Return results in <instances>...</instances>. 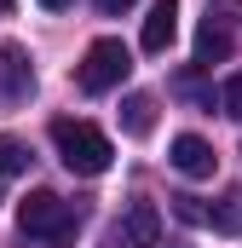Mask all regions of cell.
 I'll use <instances>...</instances> for the list:
<instances>
[{
    "label": "cell",
    "mask_w": 242,
    "mask_h": 248,
    "mask_svg": "<svg viewBox=\"0 0 242 248\" xmlns=\"http://www.w3.org/2000/svg\"><path fill=\"white\" fill-rule=\"evenodd\" d=\"M0 12H12V0H0Z\"/></svg>",
    "instance_id": "15"
},
{
    "label": "cell",
    "mask_w": 242,
    "mask_h": 248,
    "mask_svg": "<svg viewBox=\"0 0 242 248\" xmlns=\"http://www.w3.org/2000/svg\"><path fill=\"white\" fill-rule=\"evenodd\" d=\"M23 168H29V150H23L12 133H0V179H6V173H23Z\"/></svg>",
    "instance_id": "10"
},
{
    "label": "cell",
    "mask_w": 242,
    "mask_h": 248,
    "mask_svg": "<svg viewBox=\"0 0 242 248\" xmlns=\"http://www.w3.org/2000/svg\"><path fill=\"white\" fill-rule=\"evenodd\" d=\"M167 162L179 168L184 179H213V162H219V156H213V144H208V139L179 133V139H173V150H167Z\"/></svg>",
    "instance_id": "5"
},
{
    "label": "cell",
    "mask_w": 242,
    "mask_h": 248,
    "mask_svg": "<svg viewBox=\"0 0 242 248\" xmlns=\"http://www.w3.org/2000/svg\"><path fill=\"white\" fill-rule=\"evenodd\" d=\"M75 208L52 196V190H29L23 196V208H17V231L29 237V243H46V248H69L75 243Z\"/></svg>",
    "instance_id": "2"
},
{
    "label": "cell",
    "mask_w": 242,
    "mask_h": 248,
    "mask_svg": "<svg viewBox=\"0 0 242 248\" xmlns=\"http://www.w3.org/2000/svg\"><path fill=\"white\" fill-rule=\"evenodd\" d=\"M63 6H69V0H41V12H63Z\"/></svg>",
    "instance_id": "14"
},
{
    "label": "cell",
    "mask_w": 242,
    "mask_h": 248,
    "mask_svg": "<svg viewBox=\"0 0 242 248\" xmlns=\"http://www.w3.org/2000/svg\"><path fill=\"white\" fill-rule=\"evenodd\" d=\"M173 35H179V0H156V6H150V17H144L138 46H144V52H167V46H173Z\"/></svg>",
    "instance_id": "7"
},
{
    "label": "cell",
    "mask_w": 242,
    "mask_h": 248,
    "mask_svg": "<svg viewBox=\"0 0 242 248\" xmlns=\"http://www.w3.org/2000/svg\"><path fill=\"white\" fill-rule=\"evenodd\" d=\"M162 243V214H156V202H127V214H121L116 225V248H156Z\"/></svg>",
    "instance_id": "4"
},
{
    "label": "cell",
    "mask_w": 242,
    "mask_h": 248,
    "mask_svg": "<svg viewBox=\"0 0 242 248\" xmlns=\"http://www.w3.org/2000/svg\"><path fill=\"white\" fill-rule=\"evenodd\" d=\"M219 104H225V116H237V122H242V75H231V81L219 87Z\"/></svg>",
    "instance_id": "11"
},
{
    "label": "cell",
    "mask_w": 242,
    "mask_h": 248,
    "mask_svg": "<svg viewBox=\"0 0 242 248\" xmlns=\"http://www.w3.org/2000/svg\"><path fill=\"white\" fill-rule=\"evenodd\" d=\"M52 144H58V156H63V168L69 173H81V179H98L110 162H116V144L98 133L92 122H52Z\"/></svg>",
    "instance_id": "1"
},
{
    "label": "cell",
    "mask_w": 242,
    "mask_h": 248,
    "mask_svg": "<svg viewBox=\"0 0 242 248\" xmlns=\"http://www.w3.org/2000/svg\"><path fill=\"white\" fill-rule=\"evenodd\" d=\"M35 93V69H29V52L12 41L0 46V98H29Z\"/></svg>",
    "instance_id": "6"
},
{
    "label": "cell",
    "mask_w": 242,
    "mask_h": 248,
    "mask_svg": "<svg viewBox=\"0 0 242 248\" xmlns=\"http://www.w3.org/2000/svg\"><path fill=\"white\" fill-rule=\"evenodd\" d=\"M127 75H133V52L121 46L116 35L92 41V46H87V58L75 63V87H81V93H110V87H121Z\"/></svg>",
    "instance_id": "3"
},
{
    "label": "cell",
    "mask_w": 242,
    "mask_h": 248,
    "mask_svg": "<svg viewBox=\"0 0 242 248\" xmlns=\"http://www.w3.org/2000/svg\"><path fill=\"white\" fill-rule=\"evenodd\" d=\"M173 214H179L184 225H202V219H208V208H202L196 196H173Z\"/></svg>",
    "instance_id": "12"
},
{
    "label": "cell",
    "mask_w": 242,
    "mask_h": 248,
    "mask_svg": "<svg viewBox=\"0 0 242 248\" xmlns=\"http://www.w3.org/2000/svg\"><path fill=\"white\" fill-rule=\"evenodd\" d=\"M150 127H156V98H150V93H127V98H121V133L150 139Z\"/></svg>",
    "instance_id": "8"
},
{
    "label": "cell",
    "mask_w": 242,
    "mask_h": 248,
    "mask_svg": "<svg viewBox=\"0 0 242 248\" xmlns=\"http://www.w3.org/2000/svg\"><path fill=\"white\" fill-rule=\"evenodd\" d=\"M127 6H133V0H98V12H110V17H121Z\"/></svg>",
    "instance_id": "13"
},
{
    "label": "cell",
    "mask_w": 242,
    "mask_h": 248,
    "mask_svg": "<svg viewBox=\"0 0 242 248\" xmlns=\"http://www.w3.org/2000/svg\"><path fill=\"white\" fill-rule=\"evenodd\" d=\"M225 58H231V29L208 17V23L196 29V63H225Z\"/></svg>",
    "instance_id": "9"
}]
</instances>
